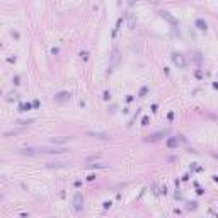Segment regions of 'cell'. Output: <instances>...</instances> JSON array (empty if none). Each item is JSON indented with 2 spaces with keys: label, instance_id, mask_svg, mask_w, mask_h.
I'll return each instance as SVG.
<instances>
[{
  "label": "cell",
  "instance_id": "1",
  "mask_svg": "<svg viewBox=\"0 0 218 218\" xmlns=\"http://www.w3.org/2000/svg\"><path fill=\"white\" fill-rule=\"evenodd\" d=\"M172 61H174V65L177 67V68H186L187 67V60H186V56L179 51H174L172 53Z\"/></svg>",
  "mask_w": 218,
  "mask_h": 218
},
{
  "label": "cell",
  "instance_id": "2",
  "mask_svg": "<svg viewBox=\"0 0 218 218\" xmlns=\"http://www.w3.org/2000/svg\"><path fill=\"white\" fill-rule=\"evenodd\" d=\"M82 206H84V196L80 193H75V196H73V210L75 211H80Z\"/></svg>",
  "mask_w": 218,
  "mask_h": 218
},
{
  "label": "cell",
  "instance_id": "3",
  "mask_svg": "<svg viewBox=\"0 0 218 218\" xmlns=\"http://www.w3.org/2000/svg\"><path fill=\"white\" fill-rule=\"evenodd\" d=\"M160 17L162 19H165L170 26H174V27H177V19H174L172 16H170V12H167V10H162L160 12Z\"/></svg>",
  "mask_w": 218,
  "mask_h": 218
},
{
  "label": "cell",
  "instance_id": "4",
  "mask_svg": "<svg viewBox=\"0 0 218 218\" xmlns=\"http://www.w3.org/2000/svg\"><path fill=\"white\" fill-rule=\"evenodd\" d=\"M87 135H89V136H94V138H101V140H109V138H111L108 133H95V131H89Z\"/></svg>",
  "mask_w": 218,
  "mask_h": 218
},
{
  "label": "cell",
  "instance_id": "5",
  "mask_svg": "<svg viewBox=\"0 0 218 218\" xmlns=\"http://www.w3.org/2000/svg\"><path fill=\"white\" fill-rule=\"evenodd\" d=\"M54 99H56L58 102H61V101L70 99V94H68V92H60V94H56V95H54Z\"/></svg>",
  "mask_w": 218,
  "mask_h": 218
},
{
  "label": "cell",
  "instance_id": "6",
  "mask_svg": "<svg viewBox=\"0 0 218 218\" xmlns=\"http://www.w3.org/2000/svg\"><path fill=\"white\" fill-rule=\"evenodd\" d=\"M135 26H136V19L133 14H128V27L129 29H135Z\"/></svg>",
  "mask_w": 218,
  "mask_h": 218
},
{
  "label": "cell",
  "instance_id": "7",
  "mask_svg": "<svg viewBox=\"0 0 218 218\" xmlns=\"http://www.w3.org/2000/svg\"><path fill=\"white\" fill-rule=\"evenodd\" d=\"M196 26H198V29H201V31H206V29H208V24H206L203 19H198V20H196Z\"/></svg>",
  "mask_w": 218,
  "mask_h": 218
},
{
  "label": "cell",
  "instance_id": "8",
  "mask_svg": "<svg viewBox=\"0 0 218 218\" xmlns=\"http://www.w3.org/2000/svg\"><path fill=\"white\" fill-rule=\"evenodd\" d=\"M68 142V136H58V138H51V143H65Z\"/></svg>",
  "mask_w": 218,
  "mask_h": 218
},
{
  "label": "cell",
  "instance_id": "9",
  "mask_svg": "<svg viewBox=\"0 0 218 218\" xmlns=\"http://www.w3.org/2000/svg\"><path fill=\"white\" fill-rule=\"evenodd\" d=\"M167 145L172 148V146H176V145H177V140H176V138H170V140L167 142Z\"/></svg>",
  "mask_w": 218,
  "mask_h": 218
},
{
  "label": "cell",
  "instance_id": "10",
  "mask_svg": "<svg viewBox=\"0 0 218 218\" xmlns=\"http://www.w3.org/2000/svg\"><path fill=\"white\" fill-rule=\"evenodd\" d=\"M48 167H65V162H58V164H48Z\"/></svg>",
  "mask_w": 218,
  "mask_h": 218
},
{
  "label": "cell",
  "instance_id": "11",
  "mask_svg": "<svg viewBox=\"0 0 218 218\" xmlns=\"http://www.w3.org/2000/svg\"><path fill=\"white\" fill-rule=\"evenodd\" d=\"M31 109V104H22L20 106V111H29Z\"/></svg>",
  "mask_w": 218,
  "mask_h": 218
},
{
  "label": "cell",
  "instance_id": "12",
  "mask_svg": "<svg viewBox=\"0 0 218 218\" xmlns=\"http://www.w3.org/2000/svg\"><path fill=\"white\" fill-rule=\"evenodd\" d=\"M80 56H82L84 60H87V58H89V53H87V51H82V53H80Z\"/></svg>",
  "mask_w": 218,
  "mask_h": 218
},
{
  "label": "cell",
  "instance_id": "13",
  "mask_svg": "<svg viewBox=\"0 0 218 218\" xmlns=\"http://www.w3.org/2000/svg\"><path fill=\"white\" fill-rule=\"evenodd\" d=\"M104 99H106V101L111 99V92H104Z\"/></svg>",
  "mask_w": 218,
  "mask_h": 218
}]
</instances>
